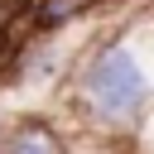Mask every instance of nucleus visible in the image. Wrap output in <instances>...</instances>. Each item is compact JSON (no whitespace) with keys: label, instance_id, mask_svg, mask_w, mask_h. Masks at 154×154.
Segmentation results:
<instances>
[{"label":"nucleus","instance_id":"nucleus-1","mask_svg":"<svg viewBox=\"0 0 154 154\" xmlns=\"http://www.w3.org/2000/svg\"><path fill=\"white\" fill-rule=\"evenodd\" d=\"M63 96L77 111L87 135H125V140H135L140 125H144V111L154 101V87H149V72H144L140 53L125 38H106L72 67Z\"/></svg>","mask_w":154,"mask_h":154},{"label":"nucleus","instance_id":"nucleus-3","mask_svg":"<svg viewBox=\"0 0 154 154\" xmlns=\"http://www.w3.org/2000/svg\"><path fill=\"white\" fill-rule=\"evenodd\" d=\"M72 154H144V149L135 140H125V135H87V130H77Z\"/></svg>","mask_w":154,"mask_h":154},{"label":"nucleus","instance_id":"nucleus-6","mask_svg":"<svg viewBox=\"0 0 154 154\" xmlns=\"http://www.w3.org/2000/svg\"><path fill=\"white\" fill-rule=\"evenodd\" d=\"M91 5H106V0H91Z\"/></svg>","mask_w":154,"mask_h":154},{"label":"nucleus","instance_id":"nucleus-2","mask_svg":"<svg viewBox=\"0 0 154 154\" xmlns=\"http://www.w3.org/2000/svg\"><path fill=\"white\" fill-rule=\"evenodd\" d=\"M0 154H72V135H63L48 116L24 111L0 120Z\"/></svg>","mask_w":154,"mask_h":154},{"label":"nucleus","instance_id":"nucleus-5","mask_svg":"<svg viewBox=\"0 0 154 154\" xmlns=\"http://www.w3.org/2000/svg\"><path fill=\"white\" fill-rule=\"evenodd\" d=\"M140 149H144V154H154V144H140Z\"/></svg>","mask_w":154,"mask_h":154},{"label":"nucleus","instance_id":"nucleus-4","mask_svg":"<svg viewBox=\"0 0 154 154\" xmlns=\"http://www.w3.org/2000/svg\"><path fill=\"white\" fill-rule=\"evenodd\" d=\"M14 5H29V0H0V10H14Z\"/></svg>","mask_w":154,"mask_h":154}]
</instances>
